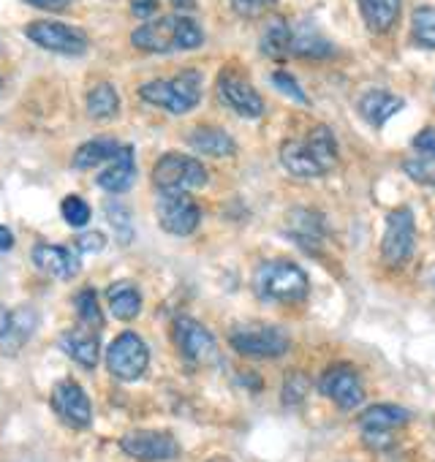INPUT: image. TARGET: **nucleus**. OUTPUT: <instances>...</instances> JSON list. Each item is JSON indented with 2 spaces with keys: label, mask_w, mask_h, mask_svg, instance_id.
Instances as JSON below:
<instances>
[{
  "label": "nucleus",
  "mask_w": 435,
  "mask_h": 462,
  "mask_svg": "<svg viewBox=\"0 0 435 462\" xmlns=\"http://www.w3.org/2000/svg\"><path fill=\"white\" fill-rule=\"evenodd\" d=\"M74 308H77L79 321H82L88 329H101V327H104V313H101V305H98V297H96L93 289H82V291L74 297Z\"/></svg>",
  "instance_id": "31"
},
{
  "label": "nucleus",
  "mask_w": 435,
  "mask_h": 462,
  "mask_svg": "<svg viewBox=\"0 0 435 462\" xmlns=\"http://www.w3.org/2000/svg\"><path fill=\"white\" fill-rule=\"evenodd\" d=\"M158 6H161V0H131V14L147 23L158 14Z\"/></svg>",
  "instance_id": "40"
},
{
  "label": "nucleus",
  "mask_w": 435,
  "mask_h": 462,
  "mask_svg": "<svg viewBox=\"0 0 435 462\" xmlns=\"http://www.w3.org/2000/svg\"><path fill=\"white\" fill-rule=\"evenodd\" d=\"M171 9H177V14H188L196 9V0H169Z\"/></svg>",
  "instance_id": "44"
},
{
  "label": "nucleus",
  "mask_w": 435,
  "mask_h": 462,
  "mask_svg": "<svg viewBox=\"0 0 435 462\" xmlns=\"http://www.w3.org/2000/svg\"><path fill=\"white\" fill-rule=\"evenodd\" d=\"M28 6L33 9H42V12H50V14H58V12H66L74 0H25Z\"/></svg>",
  "instance_id": "41"
},
{
  "label": "nucleus",
  "mask_w": 435,
  "mask_h": 462,
  "mask_svg": "<svg viewBox=\"0 0 435 462\" xmlns=\"http://www.w3.org/2000/svg\"><path fill=\"white\" fill-rule=\"evenodd\" d=\"M177 33H180V14L147 20L142 28H136L131 33V44L147 55H169V52L180 50Z\"/></svg>",
  "instance_id": "12"
},
{
  "label": "nucleus",
  "mask_w": 435,
  "mask_h": 462,
  "mask_svg": "<svg viewBox=\"0 0 435 462\" xmlns=\"http://www.w3.org/2000/svg\"><path fill=\"white\" fill-rule=\"evenodd\" d=\"M153 185L161 193H190L196 188L207 185V169L201 161L182 155V152H166L158 158L153 169Z\"/></svg>",
  "instance_id": "3"
},
{
  "label": "nucleus",
  "mask_w": 435,
  "mask_h": 462,
  "mask_svg": "<svg viewBox=\"0 0 435 462\" xmlns=\"http://www.w3.org/2000/svg\"><path fill=\"white\" fill-rule=\"evenodd\" d=\"M0 88H4V82H0Z\"/></svg>",
  "instance_id": "48"
},
{
  "label": "nucleus",
  "mask_w": 435,
  "mask_h": 462,
  "mask_svg": "<svg viewBox=\"0 0 435 462\" xmlns=\"http://www.w3.org/2000/svg\"><path fill=\"white\" fill-rule=\"evenodd\" d=\"M174 343L180 354L193 365H212L218 359V346H215L212 332L193 319L182 316L174 321Z\"/></svg>",
  "instance_id": "11"
},
{
  "label": "nucleus",
  "mask_w": 435,
  "mask_h": 462,
  "mask_svg": "<svg viewBox=\"0 0 435 462\" xmlns=\"http://www.w3.org/2000/svg\"><path fill=\"white\" fill-rule=\"evenodd\" d=\"M292 55L310 58V60H324V58L335 55V47L310 23H302V25L292 28Z\"/></svg>",
  "instance_id": "20"
},
{
  "label": "nucleus",
  "mask_w": 435,
  "mask_h": 462,
  "mask_svg": "<svg viewBox=\"0 0 435 462\" xmlns=\"http://www.w3.org/2000/svg\"><path fill=\"white\" fill-rule=\"evenodd\" d=\"M204 90V77L196 69H185L171 79H153L139 88L144 104L166 109L171 115H185L199 106Z\"/></svg>",
  "instance_id": "1"
},
{
  "label": "nucleus",
  "mask_w": 435,
  "mask_h": 462,
  "mask_svg": "<svg viewBox=\"0 0 435 462\" xmlns=\"http://www.w3.org/2000/svg\"><path fill=\"white\" fill-rule=\"evenodd\" d=\"M14 248V235L9 226H0V251H12Z\"/></svg>",
  "instance_id": "43"
},
{
  "label": "nucleus",
  "mask_w": 435,
  "mask_h": 462,
  "mask_svg": "<svg viewBox=\"0 0 435 462\" xmlns=\"http://www.w3.org/2000/svg\"><path fill=\"white\" fill-rule=\"evenodd\" d=\"M356 6L373 33H389L400 17V0H356Z\"/></svg>",
  "instance_id": "23"
},
{
  "label": "nucleus",
  "mask_w": 435,
  "mask_h": 462,
  "mask_svg": "<svg viewBox=\"0 0 435 462\" xmlns=\"http://www.w3.org/2000/svg\"><path fill=\"white\" fill-rule=\"evenodd\" d=\"M207 462H232L229 457H212V459H207Z\"/></svg>",
  "instance_id": "46"
},
{
  "label": "nucleus",
  "mask_w": 435,
  "mask_h": 462,
  "mask_svg": "<svg viewBox=\"0 0 435 462\" xmlns=\"http://www.w3.org/2000/svg\"><path fill=\"white\" fill-rule=\"evenodd\" d=\"M232 4L243 17H259L262 12H267L275 4V0H232Z\"/></svg>",
  "instance_id": "38"
},
{
  "label": "nucleus",
  "mask_w": 435,
  "mask_h": 462,
  "mask_svg": "<svg viewBox=\"0 0 435 462\" xmlns=\"http://www.w3.org/2000/svg\"><path fill=\"white\" fill-rule=\"evenodd\" d=\"M58 343H60L63 354L71 356L79 367L93 370L98 365V356H101L98 335H93L88 329H71V332H63Z\"/></svg>",
  "instance_id": "17"
},
{
  "label": "nucleus",
  "mask_w": 435,
  "mask_h": 462,
  "mask_svg": "<svg viewBox=\"0 0 435 462\" xmlns=\"http://www.w3.org/2000/svg\"><path fill=\"white\" fill-rule=\"evenodd\" d=\"M413 147H416V152H421L424 158L435 161V128H424V131H419V134H416V139H413Z\"/></svg>",
  "instance_id": "39"
},
{
  "label": "nucleus",
  "mask_w": 435,
  "mask_h": 462,
  "mask_svg": "<svg viewBox=\"0 0 435 462\" xmlns=\"http://www.w3.org/2000/svg\"><path fill=\"white\" fill-rule=\"evenodd\" d=\"M106 302H109V310H112L115 319L131 321L142 310V291L131 281H117V283H112L106 289Z\"/></svg>",
  "instance_id": "21"
},
{
  "label": "nucleus",
  "mask_w": 435,
  "mask_h": 462,
  "mask_svg": "<svg viewBox=\"0 0 435 462\" xmlns=\"http://www.w3.org/2000/svg\"><path fill=\"white\" fill-rule=\"evenodd\" d=\"M362 435L373 448H389L392 446V432H362Z\"/></svg>",
  "instance_id": "42"
},
{
  "label": "nucleus",
  "mask_w": 435,
  "mask_h": 462,
  "mask_svg": "<svg viewBox=\"0 0 435 462\" xmlns=\"http://www.w3.org/2000/svg\"><path fill=\"white\" fill-rule=\"evenodd\" d=\"M77 248L82 254H101L106 248V237L101 231H85V235H79V240H77Z\"/></svg>",
  "instance_id": "37"
},
{
  "label": "nucleus",
  "mask_w": 435,
  "mask_h": 462,
  "mask_svg": "<svg viewBox=\"0 0 435 462\" xmlns=\"http://www.w3.org/2000/svg\"><path fill=\"white\" fill-rule=\"evenodd\" d=\"M25 36L47 50V52H58V55H82L90 44L88 33L82 28L58 23V20H36L25 25Z\"/></svg>",
  "instance_id": "7"
},
{
  "label": "nucleus",
  "mask_w": 435,
  "mask_h": 462,
  "mask_svg": "<svg viewBox=\"0 0 435 462\" xmlns=\"http://www.w3.org/2000/svg\"><path fill=\"white\" fill-rule=\"evenodd\" d=\"M416 248V223L408 207H397L386 212V228L381 237V259L386 267L400 270L413 259Z\"/></svg>",
  "instance_id": "4"
},
{
  "label": "nucleus",
  "mask_w": 435,
  "mask_h": 462,
  "mask_svg": "<svg viewBox=\"0 0 435 462\" xmlns=\"http://www.w3.org/2000/svg\"><path fill=\"white\" fill-rule=\"evenodd\" d=\"M60 212H63V220L71 228H82V226L90 223V204L82 196H66L63 204H60Z\"/></svg>",
  "instance_id": "33"
},
{
  "label": "nucleus",
  "mask_w": 435,
  "mask_h": 462,
  "mask_svg": "<svg viewBox=\"0 0 435 462\" xmlns=\"http://www.w3.org/2000/svg\"><path fill=\"white\" fill-rule=\"evenodd\" d=\"M188 144L209 158H229L237 152L235 139L224 131V128H215V125H199L188 134Z\"/></svg>",
  "instance_id": "18"
},
{
  "label": "nucleus",
  "mask_w": 435,
  "mask_h": 462,
  "mask_svg": "<svg viewBox=\"0 0 435 462\" xmlns=\"http://www.w3.org/2000/svg\"><path fill=\"white\" fill-rule=\"evenodd\" d=\"M254 289L267 302H300L308 297L310 281L300 264L286 262V259H275V262H264L256 270Z\"/></svg>",
  "instance_id": "2"
},
{
  "label": "nucleus",
  "mask_w": 435,
  "mask_h": 462,
  "mask_svg": "<svg viewBox=\"0 0 435 462\" xmlns=\"http://www.w3.org/2000/svg\"><path fill=\"white\" fill-rule=\"evenodd\" d=\"M120 448L142 462H169L180 454V443L174 435L161 430H134L120 438Z\"/></svg>",
  "instance_id": "10"
},
{
  "label": "nucleus",
  "mask_w": 435,
  "mask_h": 462,
  "mask_svg": "<svg viewBox=\"0 0 435 462\" xmlns=\"http://www.w3.org/2000/svg\"><path fill=\"white\" fill-rule=\"evenodd\" d=\"M308 389H310V381L305 373H289L286 375V383H283V402L286 405H300L305 397H308Z\"/></svg>",
  "instance_id": "35"
},
{
  "label": "nucleus",
  "mask_w": 435,
  "mask_h": 462,
  "mask_svg": "<svg viewBox=\"0 0 435 462\" xmlns=\"http://www.w3.org/2000/svg\"><path fill=\"white\" fill-rule=\"evenodd\" d=\"M411 33L419 47L435 50V6H421L411 17Z\"/></svg>",
  "instance_id": "30"
},
{
  "label": "nucleus",
  "mask_w": 435,
  "mask_h": 462,
  "mask_svg": "<svg viewBox=\"0 0 435 462\" xmlns=\"http://www.w3.org/2000/svg\"><path fill=\"white\" fill-rule=\"evenodd\" d=\"M319 389L343 411H354L362 405L365 400V389H362V381H359V373L351 367V365H335L329 367L321 381H319Z\"/></svg>",
  "instance_id": "13"
},
{
  "label": "nucleus",
  "mask_w": 435,
  "mask_h": 462,
  "mask_svg": "<svg viewBox=\"0 0 435 462\" xmlns=\"http://www.w3.org/2000/svg\"><path fill=\"white\" fill-rule=\"evenodd\" d=\"M305 144H308L316 166L321 169V174H327V171H332L338 166V142H335V134L327 125H316L305 136Z\"/></svg>",
  "instance_id": "27"
},
{
  "label": "nucleus",
  "mask_w": 435,
  "mask_h": 462,
  "mask_svg": "<svg viewBox=\"0 0 435 462\" xmlns=\"http://www.w3.org/2000/svg\"><path fill=\"white\" fill-rule=\"evenodd\" d=\"M9 324H12V313L4 305H0V337L9 332Z\"/></svg>",
  "instance_id": "45"
},
{
  "label": "nucleus",
  "mask_w": 435,
  "mask_h": 462,
  "mask_svg": "<svg viewBox=\"0 0 435 462\" xmlns=\"http://www.w3.org/2000/svg\"><path fill=\"white\" fill-rule=\"evenodd\" d=\"M432 286H435V275H432Z\"/></svg>",
  "instance_id": "47"
},
{
  "label": "nucleus",
  "mask_w": 435,
  "mask_h": 462,
  "mask_svg": "<svg viewBox=\"0 0 435 462\" xmlns=\"http://www.w3.org/2000/svg\"><path fill=\"white\" fill-rule=\"evenodd\" d=\"M88 112L96 120H112V117H117V112H120V96H117L115 85L98 82L88 93Z\"/></svg>",
  "instance_id": "29"
},
{
  "label": "nucleus",
  "mask_w": 435,
  "mask_h": 462,
  "mask_svg": "<svg viewBox=\"0 0 435 462\" xmlns=\"http://www.w3.org/2000/svg\"><path fill=\"white\" fill-rule=\"evenodd\" d=\"M150 348L136 332L117 335L106 348V367L117 381H139L147 373Z\"/></svg>",
  "instance_id": "6"
},
{
  "label": "nucleus",
  "mask_w": 435,
  "mask_h": 462,
  "mask_svg": "<svg viewBox=\"0 0 435 462\" xmlns=\"http://www.w3.org/2000/svg\"><path fill=\"white\" fill-rule=\"evenodd\" d=\"M270 82L283 93V96H289L292 101H297V104H302V106H308L310 101H308V96H305V90L300 88V82L292 77V74H286V71H275L273 77H270Z\"/></svg>",
  "instance_id": "36"
},
{
  "label": "nucleus",
  "mask_w": 435,
  "mask_h": 462,
  "mask_svg": "<svg viewBox=\"0 0 435 462\" xmlns=\"http://www.w3.org/2000/svg\"><path fill=\"white\" fill-rule=\"evenodd\" d=\"M31 259H33V264H36L44 275H50V278H55V281H71V278H77V273L82 270L79 254L71 251V248H66V245H44V243H42V245L33 248Z\"/></svg>",
  "instance_id": "15"
},
{
  "label": "nucleus",
  "mask_w": 435,
  "mask_h": 462,
  "mask_svg": "<svg viewBox=\"0 0 435 462\" xmlns=\"http://www.w3.org/2000/svg\"><path fill=\"white\" fill-rule=\"evenodd\" d=\"M155 215H158L161 228L174 237L193 235L201 220V209L190 193H161L155 201Z\"/></svg>",
  "instance_id": "8"
},
{
  "label": "nucleus",
  "mask_w": 435,
  "mask_h": 462,
  "mask_svg": "<svg viewBox=\"0 0 435 462\" xmlns=\"http://www.w3.org/2000/svg\"><path fill=\"white\" fill-rule=\"evenodd\" d=\"M229 343L237 354L251 359H278L292 346L289 335L281 327H264V324H248L232 329Z\"/></svg>",
  "instance_id": "5"
},
{
  "label": "nucleus",
  "mask_w": 435,
  "mask_h": 462,
  "mask_svg": "<svg viewBox=\"0 0 435 462\" xmlns=\"http://www.w3.org/2000/svg\"><path fill=\"white\" fill-rule=\"evenodd\" d=\"M218 98H221L232 112H237L240 117L256 120L264 115V98L235 69H227V71H221V77H218Z\"/></svg>",
  "instance_id": "9"
},
{
  "label": "nucleus",
  "mask_w": 435,
  "mask_h": 462,
  "mask_svg": "<svg viewBox=\"0 0 435 462\" xmlns=\"http://www.w3.org/2000/svg\"><path fill=\"white\" fill-rule=\"evenodd\" d=\"M403 171L413 180V182H419V185H435V161H430V158H408L405 163H403Z\"/></svg>",
  "instance_id": "34"
},
{
  "label": "nucleus",
  "mask_w": 435,
  "mask_h": 462,
  "mask_svg": "<svg viewBox=\"0 0 435 462\" xmlns=\"http://www.w3.org/2000/svg\"><path fill=\"white\" fill-rule=\"evenodd\" d=\"M106 217L115 226V237L120 245H131L134 240V217L128 212V207H123L120 201H109L106 204Z\"/></svg>",
  "instance_id": "32"
},
{
  "label": "nucleus",
  "mask_w": 435,
  "mask_h": 462,
  "mask_svg": "<svg viewBox=\"0 0 435 462\" xmlns=\"http://www.w3.org/2000/svg\"><path fill=\"white\" fill-rule=\"evenodd\" d=\"M403 106H405V101L394 93H386V90H370L359 98V115L375 128H381Z\"/></svg>",
  "instance_id": "19"
},
{
  "label": "nucleus",
  "mask_w": 435,
  "mask_h": 462,
  "mask_svg": "<svg viewBox=\"0 0 435 462\" xmlns=\"http://www.w3.org/2000/svg\"><path fill=\"white\" fill-rule=\"evenodd\" d=\"M411 413L400 405H370L359 416L362 432H392L397 427H405Z\"/></svg>",
  "instance_id": "22"
},
{
  "label": "nucleus",
  "mask_w": 435,
  "mask_h": 462,
  "mask_svg": "<svg viewBox=\"0 0 435 462\" xmlns=\"http://www.w3.org/2000/svg\"><path fill=\"white\" fill-rule=\"evenodd\" d=\"M136 180V161H134V147L123 144L117 155L106 163V169L98 174V188L106 193H125Z\"/></svg>",
  "instance_id": "16"
},
{
  "label": "nucleus",
  "mask_w": 435,
  "mask_h": 462,
  "mask_svg": "<svg viewBox=\"0 0 435 462\" xmlns=\"http://www.w3.org/2000/svg\"><path fill=\"white\" fill-rule=\"evenodd\" d=\"M39 327V316L33 308H20L17 313H12V324H9V332L0 337V346H4V354L14 356L20 354V348L33 337Z\"/></svg>",
  "instance_id": "24"
},
{
  "label": "nucleus",
  "mask_w": 435,
  "mask_h": 462,
  "mask_svg": "<svg viewBox=\"0 0 435 462\" xmlns=\"http://www.w3.org/2000/svg\"><path fill=\"white\" fill-rule=\"evenodd\" d=\"M123 144L117 142V139H112V136H96V139H90V142H85L77 152H74V169H79V171H88V169H96V166H101V163H109L115 155H117V150H120Z\"/></svg>",
  "instance_id": "25"
},
{
  "label": "nucleus",
  "mask_w": 435,
  "mask_h": 462,
  "mask_svg": "<svg viewBox=\"0 0 435 462\" xmlns=\"http://www.w3.org/2000/svg\"><path fill=\"white\" fill-rule=\"evenodd\" d=\"M262 52L267 58L283 60L292 55V25L283 17H273L262 33Z\"/></svg>",
  "instance_id": "28"
},
{
  "label": "nucleus",
  "mask_w": 435,
  "mask_h": 462,
  "mask_svg": "<svg viewBox=\"0 0 435 462\" xmlns=\"http://www.w3.org/2000/svg\"><path fill=\"white\" fill-rule=\"evenodd\" d=\"M52 408L55 413L74 430H85L93 424V405L85 389L77 381H60L52 389Z\"/></svg>",
  "instance_id": "14"
},
{
  "label": "nucleus",
  "mask_w": 435,
  "mask_h": 462,
  "mask_svg": "<svg viewBox=\"0 0 435 462\" xmlns=\"http://www.w3.org/2000/svg\"><path fill=\"white\" fill-rule=\"evenodd\" d=\"M281 163L294 177H321V169L316 166L305 139H289L281 147Z\"/></svg>",
  "instance_id": "26"
}]
</instances>
